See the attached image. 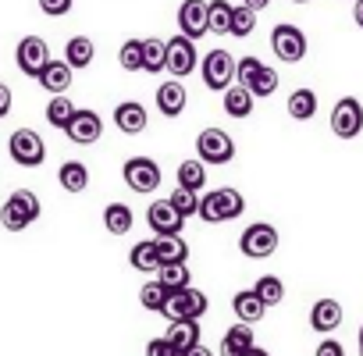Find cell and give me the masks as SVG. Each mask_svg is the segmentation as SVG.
I'll return each instance as SVG.
<instances>
[{
    "instance_id": "6da1fadb",
    "label": "cell",
    "mask_w": 363,
    "mask_h": 356,
    "mask_svg": "<svg viewBox=\"0 0 363 356\" xmlns=\"http://www.w3.org/2000/svg\"><path fill=\"white\" fill-rule=\"evenodd\" d=\"M242 211H246V200H242V193L232 189V186H225V189H211V193H203L200 204H196V218L207 221V225L235 221V218H242Z\"/></svg>"
},
{
    "instance_id": "7a4b0ae2",
    "label": "cell",
    "mask_w": 363,
    "mask_h": 356,
    "mask_svg": "<svg viewBox=\"0 0 363 356\" xmlns=\"http://www.w3.org/2000/svg\"><path fill=\"white\" fill-rule=\"evenodd\" d=\"M43 214V204L33 189H15L4 207H0V225H4L8 232H26L29 225H36V218Z\"/></svg>"
},
{
    "instance_id": "3957f363",
    "label": "cell",
    "mask_w": 363,
    "mask_h": 356,
    "mask_svg": "<svg viewBox=\"0 0 363 356\" xmlns=\"http://www.w3.org/2000/svg\"><path fill=\"white\" fill-rule=\"evenodd\" d=\"M211 310V299H207V292H200V289H178V292H167V299H164V306H160V313L167 317V321H200L203 313Z\"/></svg>"
},
{
    "instance_id": "277c9868",
    "label": "cell",
    "mask_w": 363,
    "mask_h": 356,
    "mask_svg": "<svg viewBox=\"0 0 363 356\" xmlns=\"http://www.w3.org/2000/svg\"><path fill=\"white\" fill-rule=\"evenodd\" d=\"M121 178H125V186L132 189V193H139V196H146V193H157V186H160V164L153 160V157H128L125 160V167H121Z\"/></svg>"
},
{
    "instance_id": "5b68a950",
    "label": "cell",
    "mask_w": 363,
    "mask_h": 356,
    "mask_svg": "<svg viewBox=\"0 0 363 356\" xmlns=\"http://www.w3.org/2000/svg\"><path fill=\"white\" fill-rule=\"evenodd\" d=\"M306 33L299 29V26H289V22H281V26H274L271 29V50H274V57L278 61H285V65H299L303 57H306Z\"/></svg>"
},
{
    "instance_id": "8992f818",
    "label": "cell",
    "mask_w": 363,
    "mask_h": 356,
    "mask_svg": "<svg viewBox=\"0 0 363 356\" xmlns=\"http://www.w3.org/2000/svg\"><path fill=\"white\" fill-rule=\"evenodd\" d=\"M200 75H203V86L214 89V93H225L228 86H235V57L228 50H211L203 61H200Z\"/></svg>"
},
{
    "instance_id": "52a82bcc",
    "label": "cell",
    "mask_w": 363,
    "mask_h": 356,
    "mask_svg": "<svg viewBox=\"0 0 363 356\" xmlns=\"http://www.w3.org/2000/svg\"><path fill=\"white\" fill-rule=\"evenodd\" d=\"M8 153L18 167H40L47 160V143L33 128H15L11 139H8Z\"/></svg>"
},
{
    "instance_id": "ba28073f",
    "label": "cell",
    "mask_w": 363,
    "mask_h": 356,
    "mask_svg": "<svg viewBox=\"0 0 363 356\" xmlns=\"http://www.w3.org/2000/svg\"><path fill=\"white\" fill-rule=\"evenodd\" d=\"M235 157V139L225 128H203L196 135V160L203 164H228Z\"/></svg>"
},
{
    "instance_id": "9c48e42d",
    "label": "cell",
    "mask_w": 363,
    "mask_h": 356,
    "mask_svg": "<svg viewBox=\"0 0 363 356\" xmlns=\"http://www.w3.org/2000/svg\"><path fill=\"white\" fill-rule=\"evenodd\" d=\"M278 228L274 225H267V221H257V225H250L242 235H239V250H242V257H250V260H267L274 250H278Z\"/></svg>"
},
{
    "instance_id": "30bf717a",
    "label": "cell",
    "mask_w": 363,
    "mask_h": 356,
    "mask_svg": "<svg viewBox=\"0 0 363 356\" xmlns=\"http://www.w3.org/2000/svg\"><path fill=\"white\" fill-rule=\"evenodd\" d=\"M174 18H178V33L186 36V40H193V43H200V40L211 33V22H207V0H182Z\"/></svg>"
},
{
    "instance_id": "8fae6325",
    "label": "cell",
    "mask_w": 363,
    "mask_h": 356,
    "mask_svg": "<svg viewBox=\"0 0 363 356\" xmlns=\"http://www.w3.org/2000/svg\"><path fill=\"white\" fill-rule=\"evenodd\" d=\"M331 132L338 139H356L363 132V104L356 96H342L331 111Z\"/></svg>"
},
{
    "instance_id": "7c38bea8",
    "label": "cell",
    "mask_w": 363,
    "mask_h": 356,
    "mask_svg": "<svg viewBox=\"0 0 363 356\" xmlns=\"http://www.w3.org/2000/svg\"><path fill=\"white\" fill-rule=\"evenodd\" d=\"M47 61H50V50H47V40H43V36H22V40H18V47H15V65H18L22 75L36 79Z\"/></svg>"
},
{
    "instance_id": "4fadbf2b",
    "label": "cell",
    "mask_w": 363,
    "mask_h": 356,
    "mask_svg": "<svg viewBox=\"0 0 363 356\" xmlns=\"http://www.w3.org/2000/svg\"><path fill=\"white\" fill-rule=\"evenodd\" d=\"M65 135L75 143V146H93L100 135H104V118L89 107H75L72 121L65 125Z\"/></svg>"
},
{
    "instance_id": "5bb4252c",
    "label": "cell",
    "mask_w": 363,
    "mask_h": 356,
    "mask_svg": "<svg viewBox=\"0 0 363 356\" xmlns=\"http://www.w3.org/2000/svg\"><path fill=\"white\" fill-rule=\"evenodd\" d=\"M167 43V72L174 75V79H186V75H193L196 72V43L193 40H186V36H171V40H164Z\"/></svg>"
},
{
    "instance_id": "9a60e30c",
    "label": "cell",
    "mask_w": 363,
    "mask_h": 356,
    "mask_svg": "<svg viewBox=\"0 0 363 356\" xmlns=\"http://www.w3.org/2000/svg\"><path fill=\"white\" fill-rule=\"evenodd\" d=\"M146 225L153 228V235H182V228H186V218H182L167 200H153L150 211H146Z\"/></svg>"
},
{
    "instance_id": "2e32d148",
    "label": "cell",
    "mask_w": 363,
    "mask_h": 356,
    "mask_svg": "<svg viewBox=\"0 0 363 356\" xmlns=\"http://www.w3.org/2000/svg\"><path fill=\"white\" fill-rule=\"evenodd\" d=\"M72 79H75V72L65 65V57L57 61V57H50L47 65H43V72L36 75V82L50 93V96H65L68 89H72Z\"/></svg>"
},
{
    "instance_id": "e0dca14e",
    "label": "cell",
    "mask_w": 363,
    "mask_h": 356,
    "mask_svg": "<svg viewBox=\"0 0 363 356\" xmlns=\"http://www.w3.org/2000/svg\"><path fill=\"white\" fill-rule=\"evenodd\" d=\"M186 104H189V93H186V86H182V79H171V82L157 86V111L164 118H178L182 111H186Z\"/></svg>"
},
{
    "instance_id": "ac0fdd59",
    "label": "cell",
    "mask_w": 363,
    "mask_h": 356,
    "mask_svg": "<svg viewBox=\"0 0 363 356\" xmlns=\"http://www.w3.org/2000/svg\"><path fill=\"white\" fill-rule=\"evenodd\" d=\"M114 125H118L125 135H139V132H146L150 114H146V107H143L139 100H121V104L114 107Z\"/></svg>"
},
{
    "instance_id": "d6986e66",
    "label": "cell",
    "mask_w": 363,
    "mask_h": 356,
    "mask_svg": "<svg viewBox=\"0 0 363 356\" xmlns=\"http://www.w3.org/2000/svg\"><path fill=\"white\" fill-rule=\"evenodd\" d=\"M342 303L338 299H317L313 306H310V328L317 331V335H331L338 324H342Z\"/></svg>"
},
{
    "instance_id": "ffe728a7",
    "label": "cell",
    "mask_w": 363,
    "mask_h": 356,
    "mask_svg": "<svg viewBox=\"0 0 363 356\" xmlns=\"http://www.w3.org/2000/svg\"><path fill=\"white\" fill-rule=\"evenodd\" d=\"M93 57H96V43H93L89 36H72V40H68V47H65V65H68L72 72H86V68L93 65Z\"/></svg>"
},
{
    "instance_id": "44dd1931",
    "label": "cell",
    "mask_w": 363,
    "mask_h": 356,
    "mask_svg": "<svg viewBox=\"0 0 363 356\" xmlns=\"http://www.w3.org/2000/svg\"><path fill=\"white\" fill-rule=\"evenodd\" d=\"M257 342H253V324H232L228 331H225V338H221V356H246L250 349H253Z\"/></svg>"
},
{
    "instance_id": "7402d4cb",
    "label": "cell",
    "mask_w": 363,
    "mask_h": 356,
    "mask_svg": "<svg viewBox=\"0 0 363 356\" xmlns=\"http://www.w3.org/2000/svg\"><path fill=\"white\" fill-rule=\"evenodd\" d=\"M153 246H157L160 267L164 264H189V243L182 239V235H157Z\"/></svg>"
},
{
    "instance_id": "603a6c76",
    "label": "cell",
    "mask_w": 363,
    "mask_h": 356,
    "mask_svg": "<svg viewBox=\"0 0 363 356\" xmlns=\"http://www.w3.org/2000/svg\"><path fill=\"white\" fill-rule=\"evenodd\" d=\"M174 178H178V189L203 193V186H207V164L196 160V157H189V160H182V164H178Z\"/></svg>"
},
{
    "instance_id": "cb8c5ba5",
    "label": "cell",
    "mask_w": 363,
    "mask_h": 356,
    "mask_svg": "<svg viewBox=\"0 0 363 356\" xmlns=\"http://www.w3.org/2000/svg\"><path fill=\"white\" fill-rule=\"evenodd\" d=\"M57 182L65 193H86L89 189V167L82 160H65L57 171Z\"/></svg>"
},
{
    "instance_id": "d4e9b609",
    "label": "cell",
    "mask_w": 363,
    "mask_h": 356,
    "mask_svg": "<svg viewBox=\"0 0 363 356\" xmlns=\"http://www.w3.org/2000/svg\"><path fill=\"white\" fill-rule=\"evenodd\" d=\"M232 310H235V317H239L242 324H257V321H264V313H267V306L257 299V292H253V289H242V292H235V299H232Z\"/></svg>"
},
{
    "instance_id": "484cf974",
    "label": "cell",
    "mask_w": 363,
    "mask_h": 356,
    "mask_svg": "<svg viewBox=\"0 0 363 356\" xmlns=\"http://www.w3.org/2000/svg\"><path fill=\"white\" fill-rule=\"evenodd\" d=\"M132 225H135V214H132L128 204H107L104 207V228L111 235H128Z\"/></svg>"
},
{
    "instance_id": "4316f807",
    "label": "cell",
    "mask_w": 363,
    "mask_h": 356,
    "mask_svg": "<svg viewBox=\"0 0 363 356\" xmlns=\"http://www.w3.org/2000/svg\"><path fill=\"white\" fill-rule=\"evenodd\" d=\"M178 352H186V349H193L196 342H200V321H171V328H167V335H164Z\"/></svg>"
},
{
    "instance_id": "83f0119b",
    "label": "cell",
    "mask_w": 363,
    "mask_h": 356,
    "mask_svg": "<svg viewBox=\"0 0 363 356\" xmlns=\"http://www.w3.org/2000/svg\"><path fill=\"white\" fill-rule=\"evenodd\" d=\"M157 282L167 292H178V289L193 285V271H189V264H164V267H157Z\"/></svg>"
},
{
    "instance_id": "f1b7e54d",
    "label": "cell",
    "mask_w": 363,
    "mask_h": 356,
    "mask_svg": "<svg viewBox=\"0 0 363 356\" xmlns=\"http://www.w3.org/2000/svg\"><path fill=\"white\" fill-rule=\"evenodd\" d=\"M225 114L228 118H250L253 114V93L250 89H242V86H228L225 89Z\"/></svg>"
},
{
    "instance_id": "f546056e",
    "label": "cell",
    "mask_w": 363,
    "mask_h": 356,
    "mask_svg": "<svg viewBox=\"0 0 363 356\" xmlns=\"http://www.w3.org/2000/svg\"><path fill=\"white\" fill-rule=\"evenodd\" d=\"M128 264H132L135 271H143V274H157L160 260H157V246H153V239L135 243V246L128 250Z\"/></svg>"
},
{
    "instance_id": "4dcf8cb0",
    "label": "cell",
    "mask_w": 363,
    "mask_h": 356,
    "mask_svg": "<svg viewBox=\"0 0 363 356\" xmlns=\"http://www.w3.org/2000/svg\"><path fill=\"white\" fill-rule=\"evenodd\" d=\"M164 65H167V43L157 40V36L143 40V72L157 75V72H164Z\"/></svg>"
},
{
    "instance_id": "1f68e13d",
    "label": "cell",
    "mask_w": 363,
    "mask_h": 356,
    "mask_svg": "<svg viewBox=\"0 0 363 356\" xmlns=\"http://www.w3.org/2000/svg\"><path fill=\"white\" fill-rule=\"evenodd\" d=\"M313 114H317V93H313V89H296V93L289 96V118L310 121Z\"/></svg>"
},
{
    "instance_id": "d6a6232c",
    "label": "cell",
    "mask_w": 363,
    "mask_h": 356,
    "mask_svg": "<svg viewBox=\"0 0 363 356\" xmlns=\"http://www.w3.org/2000/svg\"><path fill=\"white\" fill-rule=\"evenodd\" d=\"M232 8H235V4H228V0H207V22H211V33H218V36H228Z\"/></svg>"
},
{
    "instance_id": "836d02e7",
    "label": "cell",
    "mask_w": 363,
    "mask_h": 356,
    "mask_svg": "<svg viewBox=\"0 0 363 356\" xmlns=\"http://www.w3.org/2000/svg\"><path fill=\"white\" fill-rule=\"evenodd\" d=\"M253 292H257V299H260L264 306H278V303L285 299V285H281V278H274V274H264V278H257Z\"/></svg>"
},
{
    "instance_id": "e575fe53",
    "label": "cell",
    "mask_w": 363,
    "mask_h": 356,
    "mask_svg": "<svg viewBox=\"0 0 363 356\" xmlns=\"http://www.w3.org/2000/svg\"><path fill=\"white\" fill-rule=\"evenodd\" d=\"M257 29V15L250 11V8H232V22H228V36H235V40H246L250 33Z\"/></svg>"
},
{
    "instance_id": "d590c367",
    "label": "cell",
    "mask_w": 363,
    "mask_h": 356,
    "mask_svg": "<svg viewBox=\"0 0 363 356\" xmlns=\"http://www.w3.org/2000/svg\"><path fill=\"white\" fill-rule=\"evenodd\" d=\"M250 93H253V100L257 96H271L274 89H278V72L274 68H267V65H260V72L250 79V86H246Z\"/></svg>"
},
{
    "instance_id": "8d00e7d4",
    "label": "cell",
    "mask_w": 363,
    "mask_h": 356,
    "mask_svg": "<svg viewBox=\"0 0 363 356\" xmlns=\"http://www.w3.org/2000/svg\"><path fill=\"white\" fill-rule=\"evenodd\" d=\"M72 114H75V104H72L68 96H50V104H47V121H50L54 128H65V125L72 121Z\"/></svg>"
},
{
    "instance_id": "74e56055",
    "label": "cell",
    "mask_w": 363,
    "mask_h": 356,
    "mask_svg": "<svg viewBox=\"0 0 363 356\" xmlns=\"http://www.w3.org/2000/svg\"><path fill=\"white\" fill-rule=\"evenodd\" d=\"M118 65L125 72H143V40H125L118 50Z\"/></svg>"
},
{
    "instance_id": "f35d334b",
    "label": "cell",
    "mask_w": 363,
    "mask_h": 356,
    "mask_svg": "<svg viewBox=\"0 0 363 356\" xmlns=\"http://www.w3.org/2000/svg\"><path fill=\"white\" fill-rule=\"evenodd\" d=\"M164 299H167V289L153 278V282H146L143 289H139V303L146 306V310H157L160 313V306H164Z\"/></svg>"
},
{
    "instance_id": "ab89813d",
    "label": "cell",
    "mask_w": 363,
    "mask_h": 356,
    "mask_svg": "<svg viewBox=\"0 0 363 356\" xmlns=\"http://www.w3.org/2000/svg\"><path fill=\"white\" fill-rule=\"evenodd\" d=\"M167 204L182 214V218H193L196 214V204H200V193H189V189H174L167 196Z\"/></svg>"
},
{
    "instance_id": "60d3db41",
    "label": "cell",
    "mask_w": 363,
    "mask_h": 356,
    "mask_svg": "<svg viewBox=\"0 0 363 356\" xmlns=\"http://www.w3.org/2000/svg\"><path fill=\"white\" fill-rule=\"evenodd\" d=\"M36 4H40L43 15H50V18H65V15L72 11L75 0H36Z\"/></svg>"
},
{
    "instance_id": "b9f144b4",
    "label": "cell",
    "mask_w": 363,
    "mask_h": 356,
    "mask_svg": "<svg viewBox=\"0 0 363 356\" xmlns=\"http://www.w3.org/2000/svg\"><path fill=\"white\" fill-rule=\"evenodd\" d=\"M146 356H182V352H178L167 338H150V342H146Z\"/></svg>"
},
{
    "instance_id": "7bdbcfd3",
    "label": "cell",
    "mask_w": 363,
    "mask_h": 356,
    "mask_svg": "<svg viewBox=\"0 0 363 356\" xmlns=\"http://www.w3.org/2000/svg\"><path fill=\"white\" fill-rule=\"evenodd\" d=\"M313 356H345V349H342L338 338H320V345H317Z\"/></svg>"
},
{
    "instance_id": "ee69618b",
    "label": "cell",
    "mask_w": 363,
    "mask_h": 356,
    "mask_svg": "<svg viewBox=\"0 0 363 356\" xmlns=\"http://www.w3.org/2000/svg\"><path fill=\"white\" fill-rule=\"evenodd\" d=\"M11 107H15V93H11L8 82H0V118H8Z\"/></svg>"
},
{
    "instance_id": "f6af8a7d",
    "label": "cell",
    "mask_w": 363,
    "mask_h": 356,
    "mask_svg": "<svg viewBox=\"0 0 363 356\" xmlns=\"http://www.w3.org/2000/svg\"><path fill=\"white\" fill-rule=\"evenodd\" d=\"M267 4H271V0H242V8H250L253 15H260V11H264Z\"/></svg>"
},
{
    "instance_id": "bcb514c9",
    "label": "cell",
    "mask_w": 363,
    "mask_h": 356,
    "mask_svg": "<svg viewBox=\"0 0 363 356\" xmlns=\"http://www.w3.org/2000/svg\"><path fill=\"white\" fill-rule=\"evenodd\" d=\"M182 356H214V352H211V349H207L203 342H196L193 349H186V352H182Z\"/></svg>"
},
{
    "instance_id": "7dc6e473",
    "label": "cell",
    "mask_w": 363,
    "mask_h": 356,
    "mask_svg": "<svg viewBox=\"0 0 363 356\" xmlns=\"http://www.w3.org/2000/svg\"><path fill=\"white\" fill-rule=\"evenodd\" d=\"M352 22L363 29V0H356V8H352Z\"/></svg>"
},
{
    "instance_id": "c3c4849f",
    "label": "cell",
    "mask_w": 363,
    "mask_h": 356,
    "mask_svg": "<svg viewBox=\"0 0 363 356\" xmlns=\"http://www.w3.org/2000/svg\"><path fill=\"white\" fill-rule=\"evenodd\" d=\"M246 356H271V352H267V349H260V345H253V349H250Z\"/></svg>"
},
{
    "instance_id": "681fc988",
    "label": "cell",
    "mask_w": 363,
    "mask_h": 356,
    "mask_svg": "<svg viewBox=\"0 0 363 356\" xmlns=\"http://www.w3.org/2000/svg\"><path fill=\"white\" fill-rule=\"evenodd\" d=\"M292 4H310V0H292Z\"/></svg>"
},
{
    "instance_id": "f907efd6",
    "label": "cell",
    "mask_w": 363,
    "mask_h": 356,
    "mask_svg": "<svg viewBox=\"0 0 363 356\" xmlns=\"http://www.w3.org/2000/svg\"><path fill=\"white\" fill-rule=\"evenodd\" d=\"M359 356H363V338H359Z\"/></svg>"
},
{
    "instance_id": "816d5d0a",
    "label": "cell",
    "mask_w": 363,
    "mask_h": 356,
    "mask_svg": "<svg viewBox=\"0 0 363 356\" xmlns=\"http://www.w3.org/2000/svg\"><path fill=\"white\" fill-rule=\"evenodd\" d=\"M359 338H363V324H359Z\"/></svg>"
}]
</instances>
